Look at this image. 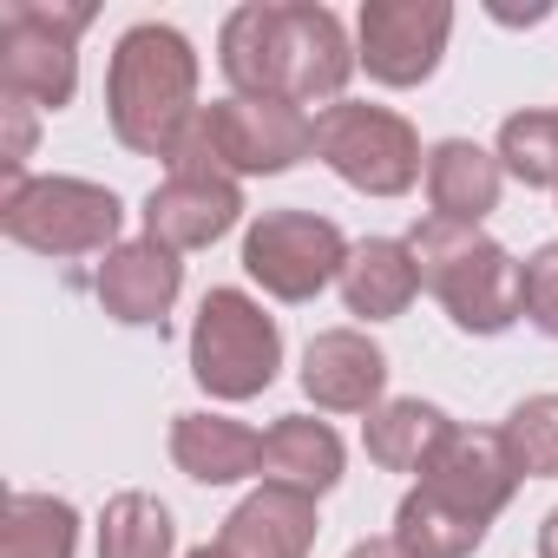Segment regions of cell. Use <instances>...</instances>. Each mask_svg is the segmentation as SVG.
I'll use <instances>...</instances> for the list:
<instances>
[{"label": "cell", "mask_w": 558, "mask_h": 558, "mask_svg": "<svg viewBox=\"0 0 558 558\" xmlns=\"http://www.w3.org/2000/svg\"><path fill=\"white\" fill-rule=\"evenodd\" d=\"M355 66L349 27L323 0H250L217 34V73L236 99H290L323 112L342 99Z\"/></svg>", "instance_id": "obj_1"}, {"label": "cell", "mask_w": 558, "mask_h": 558, "mask_svg": "<svg viewBox=\"0 0 558 558\" xmlns=\"http://www.w3.org/2000/svg\"><path fill=\"white\" fill-rule=\"evenodd\" d=\"M519 480L525 473L512 466L499 427H453L447 447L434 453V466L401 493L395 538L414 558H473L486 525L512 506Z\"/></svg>", "instance_id": "obj_2"}, {"label": "cell", "mask_w": 558, "mask_h": 558, "mask_svg": "<svg viewBox=\"0 0 558 558\" xmlns=\"http://www.w3.org/2000/svg\"><path fill=\"white\" fill-rule=\"evenodd\" d=\"M197 47L171 21H138L119 34L106 66V119L112 138L138 158H171L184 125L197 119Z\"/></svg>", "instance_id": "obj_3"}, {"label": "cell", "mask_w": 558, "mask_h": 558, "mask_svg": "<svg viewBox=\"0 0 558 558\" xmlns=\"http://www.w3.org/2000/svg\"><path fill=\"white\" fill-rule=\"evenodd\" d=\"M421 290H434V303L453 316V329L466 336H506L525 316V263H512L506 243H493L480 223H447V217H421L408 230Z\"/></svg>", "instance_id": "obj_4"}, {"label": "cell", "mask_w": 558, "mask_h": 558, "mask_svg": "<svg viewBox=\"0 0 558 558\" xmlns=\"http://www.w3.org/2000/svg\"><path fill=\"white\" fill-rule=\"evenodd\" d=\"M316 151V119L290 99H210L171 145L184 178H276Z\"/></svg>", "instance_id": "obj_5"}, {"label": "cell", "mask_w": 558, "mask_h": 558, "mask_svg": "<svg viewBox=\"0 0 558 558\" xmlns=\"http://www.w3.org/2000/svg\"><path fill=\"white\" fill-rule=\"evenodd\" d=\"M0 230L34 256H106L119 250L125 204L93 178H14L0 184Z\"/></svg>", "instance_id": "obj_6"}, {"label": "cell", "mask_w": 558, "mask_h": 558, "mask_svg": "<svg viewBox=\"0 0 558 558\" xmlns=\"http://www.w3.org/2000/svg\"><path fill=\"white\" fill-rule=\"evenodd\" d=\"M93 27L86 0H8L0 8V93L34 112H60L80 93V34Z\"/></svg>", "instance_id": "obj_7"}, {"label": "cell", "mask_w": 558, "mask_h": 558, "mask_svg": "<svg viewBox=\"0 0 558 558\" xmlns=\"http://www.w3.org/2000/svg\"><path fill=\"white\" fill-rule=\"evenodd\" d=\"M283 368V329L250 290H210L191 323V375L210 401H256Z\"/></svg>", "instance_id": "obj_8"}, {"label": "cell", "mask_w": 558, "mask_h": 558, "mask_svg": "<svg viewBox=\"0 0 558 558\" xmlns=\"http://www.w3.org/2000/svg\"><path fill=\"white\" fill-rule=\"evenodd\" d=\"M316 158L362 197H408L427 178L421 132L395 106L336 99L316 112Z\"/></svg>", "instance_id": "obj_9"}, {"label": "cell", "mask_w": 558, "mask_h": 558, "mask_svg": "<svg viewBox=\"0 0 558 558\" xmlns=\"http://www.w3.org/2000/svg\"><path fill=\"white\" fill-rule=\"evenodd\" d=\"M349 236L336 217L316 210H263L243 230V276L276 296V303H316L329 283H342V263H349Z\"/></svg>", "instance_id": "obj_10"}, {"label": "cell", "mask_w": 558, "mask_h": 558, "mask_svg": "<svg viewBox=\"0 0 558 558\" xmlns=\"http://www.w3.org/2000/svg\"><path fill=\"white\" fill-rule=\"evenodd\" d=\"M447 34H453V8H447V0H362V14H355V60L368 66L375 86L408 93V86L440 73Z\"/></svg>", "instance_id": "obj_11"}, {"label": "cell", "mask_w": 558, "mask_h": 558, "mask_svg": "<svg viewBox=\"0 0 558 558\" xmlns=\"http://www.w3.org/2000/svg\"><path fill=\"white\" fill-rule=\"evenodd\" d=\"M178 290H184V263H178V250H165V243H151V236H125V243L106 250L99 269H93L99 310H106L112 323H125V329H165Z\"/></svg>", "instance_id": "obj_12"}, {"label": "cell", "mask_w": 558, "mask_h": 558, "mask_svg": "<svg viewBox=\"0 0 558 558\" xmlns=\"http://www.w3.org/2000/svg\"><path fill=\"white\" fill-rule=\"evenodd\" d=\"M243 223V184L236 178H184L165 171V184H151L145 197V236L165 250H210L217 236H230Z\"/></svg>", "instance_id": "obj_13"}, {"label": "cell", "mask_w": 558, "mask_h": 558, "mask_svg": "<svg viewBox=\"0 0 558 558\" xmlns=\"http://www.w3.org/2000/svg\"><path fill=\"white\" fill-rule=\"evenodd\" d=\"M316 532H323L316 493H296V486L263 480L256 493H243L230 506L217 545H223V558H310L316 551Z\"/></svg>", "instance_id": "obj_14"}, {"label": "cell", "mask_w": 558, "mask_h": 558, "mask_svg": "<svg viewBox=\"0 0 558 558\" xmlns=\"http://www.w3.org/2000/svg\"><path fill=\"white\" fill-rule=\"evenodd\" d=\"M303 395L323 414H375L388 401V355L362 329H323L303 349Z\"/></svg>", "instance_id": "obj_15"}, {"label": "cell", "mask_w": 558, "mask_h": 558, "mask_svg": "<svg viewBox=\"0 0 558 558\" xmlns=\"http://www.w3.org/2000/svg\"><path fill=\"white\" fill-rule=\"evenodd\" d=\"M427 217H447V223H486V210H499V191H506V165L499 151L473 145V138H440L427 151Z\"/></svg>", "instance_id": "obj_16"}, {"label": "cell", "mask_w": 558, "mask_h": 558, "mask_svg": "<svg viewBox=\"0 0 558 558\" xmlns=\"http://www.w3.org/2000/svg\"><path fill=\"white\" fill-rule=\"evenodd\" d=\"M342 303L349 316L362 323H395L414 296H421V269H414V250L408 236H362L342 263Z\"/></svg>", "instance_id": "obj_17"}, {"label": "cell", "mask_w": 558, "mask_h": 558, "mask_svg": "<svg viewBox=\"0 0 558 558\" xmlns=\"http://www.w3.org/2000/svg\"><path fill=\"white\" fill-rule=\"evenodd\" d=\"M171 460L197 486H236L263 473V434L230 414H178L171 421Z\"/></svg>", "instance_id": "obj_18"}, {"label": "cell", "mask_w": 558, "mask_h": 558, "mask_svg": "<svg viewBox=\"0 0 558 558\" xmlns=\"http://www.w3.org/2000/svg\"><path fill=\"white\" fill-rule=\"evenodd\" d=\"M460 421H447L434 401H421V395H395V401H381L368 421H362V447H368V460L375 466H388V473H427L434 466V453L447 447V434H453Z\"/></svg>", "instance_id": "obj_19"}, {"label": "cell", "mask_w": 558, "mask_h": 558, "mask_svg": "<svg viewBox=\"0 0 558 558\" xmlns=\"http://www.w3.org/2000/svg\"><path fill=\"white\" fill-rule=\"evenodd\" d=\"M342 460H349L342 434L329 421H316V414H283V421H269V434H263V473L276 486H296V493L323 499L342 480Z\"/></svg>", "instance_id": "obj_20"}, {"label": "cell", "mask_w": 558, "mask_h": 558, "mask_svg": "<svg viewBox=\"0 0 558 558\" xmlns=\"http://www.w3.org/2000/svg\"><path fill=\"white\" fill-rule=\"evenodd\" d=\"M80 551V512L53 493H14L0 519V558H73Z\"/></svg>", "instance_id": "obj_21"}, {"label": "cell", "mask_w": 558, "mask_h": 558, "mask_svg": "<svg viewBox=\"0 0 558 558\" xmlns=\"http://www.w3.org/2000/svg\"><path fill=\"white\" fill-rule=\"evenodd\" d=\"M178 525L158 493H112L99 512V558H171Z\"/></svg>", "instance_id": "obj_22"}, {"label": "cell", "mask_w": 558, "mask_h": 558, "mask_svg": "<svg viewBox=\"0 0 558 558\" xmlns=\"http://www.w3.org/2000/svg\"><path fill=\"white\" fill-rule=\"evenodd\" d=\"M493 151L525 191H558V112H512Z\"/></svg>", "instance_id": "obj_23"}, {"label": "cell", "mask_w": 558, "mask_h": 558, "mask_svg": "<svg viewBox=\"0 0 558 558\" xmlns=\"http://www.w3.org/2000/svg\"><path fill=\"white\" fill-rule=\"evenodd\" d=\"M506 453L525 480H558V395H525L506 421Z\"/></svg>", "instance_id": "obj_24"}, {"label": "cell", "mask_w": 558, "mask_h": 558, "mask_svg": "<svg viewBox=\"0 0 558 558\" xmlns=\"http://www.w3.org/2000/svg\"><path fill=\"white\" fill-rule=\"evenodd\" d=\"M525 323L558 342V243H538L525 256Z\"/></svg>", "instance_id": "obj_25"}, {"label": "cell", "mask_w": 558, "mask_h": 558, "mask_svg": "<svg viewBox=\"0 0 558 558\" xmlns=\"http://www.w3.org/2000/svg\"><path fill=\"white\" fill-rule=\"evenodd\" d=\"M34 106L27 99H8L0 93V184L27 178V158H34Z\"/></svg>", "instance_id": "obj_26"}, {"label": "cell", "mask_w": 558, "mask_h": 558, "mask_svg": "<svg viewBox=\"0 0 558 558\" xmlns=\"http://www.w3.org/2000/svg\"><path fill=\"white\" fill-rule=\"evenodd\" d=\"M349 558H414V551H408L395 532H381V538H355V545H349Z\"/></svg>", "instance_id": "obj_27"}, {"label": "cell", "mask_w": 558, "mask_h": 558, "mask_svg": "<svg viewBox=\"0 0 558 558\" xmlns=\"http://www.w3.org/2000/svg\"><path fill=\"white\" fill-rule=\"evenodd\" d=\"M538 558H558V506L538 519Z\"/></svg>", "instance_id": "obj_28"}, {"label": "cell", "mask_w": 558, "mask_h": 558, "mask_svg": "<svg viewBox=\"0 0 558 558\" xmlns=\"http://www.w3.org/2000/svg\"><path fill=\"white\" fill-rule=\"evenodd\" d=\"M184 558H223V545H197V551H184Z\"/></svg>", "instance_id": "obj_29"}]
</instances>
